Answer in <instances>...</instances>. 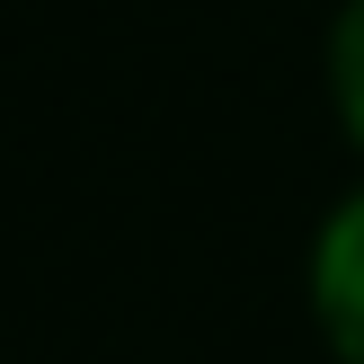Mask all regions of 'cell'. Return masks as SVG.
Returning <instances> with one entry per match:
<instances>
[{"mask_svg": "<svg viewBox=\"0 0 364 364\" xmlns=\"http://www.w3.org/2000/svg\"><path fill=\"white\" fill-rule=\"evenodd\" d=\"M320 311H329V338L364 364V205H347L320 240Z\"/></svg>", "mask_w": 364, "mask_h": 364, "instance_id": "6da1fadb", "label": "cell"}, {"mask_svg": "<svg viewBox=\"0 0 364 364\" xmlns=\"http://www.w3.org/2000/svg\"><path fill=\"white\" fill-rule=\"evenodd\" d=\"M338 98H347V124L364 134V0L347 9V27H338Z\"/></svg>", "mask_w": 364, "mask_h": 364, "instance_id": "7a4b0ae2", "label": "cell"}]
</instances>
